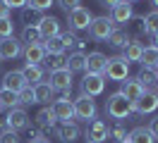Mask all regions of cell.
I'll list each match as a JSON object with an SVG mask.
<instances>
[{
  "label": "cell",
  "instance_id": "40",
  "mask_svg": "<svg viewBox=\"0 0 158 143\" xmlns=\"http://www.w3.org/2000/svg\"><path fill=\"white\" fill-rule=\"evenodd\" d=\"M0 143H19V136H17V131L2 129V131H0Z\"/></svg>",
  "mask_w": 158,
  "mask_h": 143
},
{
  "label": "cell",
  "instance_id": "43",
  "mask_svg": "<svg viewBox=\"0 0 158 143\" xmlns=\"http://www.w3.org/2000/svg\"><path fill=\"white\" fill-rule=\"evenodd\" d=\"M146 129L151 131V136H153V138H158V114L153 117V119H151V122H148V126H146Z\"/></svg>",
  "mask_w": 158,
  "mask_h": 143
},
{
  "label": "cell",
  "instance_id": "27",
  "mask_svg": "<svg viewBox=\"0 0 158 143\" xmlns=\"http://www.w3.org/2000/svg\"><path fill=\"white\" fill-rule=\"evenodd\" d=\"M141 53H144V46L137 43V41H129L127 46L122 48V57L127 60L129 65H132V62H139V60H141Z\"/></svg>",
  "mask_w": 158,
  "mask_h": 143
},
{
  "label": "cell",
  "instance_id": "37",
  "mask_svg": "<svg viewBox=\"0 0 158 143\" xmlns=\"http://www.w3.org/2000/svg\"><path fill=\"white\" fill-rule=\"evenodd\" d=\"M17 98H19V105H34V103H36V98H34V91H31V86H27L24 91H19V93H17Z\"/></svg>",
  "mask_w": 158,
  "mask_h": 143
},
{
  "label": "cell",
  "instance_id": "36",
  "mask_svg": "<svg viewBox=\"0 0 158 143\" xmlns=\"http://www.w3.org/2000/svg\"><path fill=\"white\" fill-rule=\"evenodd\" d=\"M15 34V24H12V19H0V38H10Z\"/></svg>",
  "mask_w": 158,
  "mask_h": 143
},
{
  "label": "cell",
  "instance_id": "38",
  "mask_svg": "<svg viewBox=\"0 0 158 143\" xmlns=\"http://www.w3.org/2000/svg\"><path fill=\"white\" fill-rule=\"evenodd\" d=\"M60 38H62V43H65V48H77V46H79L77 31H67V34H60Z\"/></svg>",
  "mask_w": 158,
  "mask_h": 143
},
{
  "label": "cell",
  "instance_id": "5",
  "mask_svg": "<svg viewBox=\"0 0 158 143\" xmlns=\"http://www.w3.org/2000/svg\"><path fill=\"white\" fill-rule=\"evenodd\" d=\"M72 105H74V117L77 119H86V122H91L94 117H96V100L91 98V95H79L77 100H72Z\"/></svg>",
  "mask_w": 158,
  "mask_h": 143
},
{
  "label": "cell",
  "instance_id": "41",
  "mask_svg": "<svg viewBox=\"0 0 158 143\" xmlns=\"http://www.w3.org/2000/svg\"><path fill=\"white\" fill-rule=\"evenodd\" d=\"M81 5V0H58V7H62L65 12H72Z\"/></svg>",
  "mask_w": 158,
  "mask_h": 143
},
{
  "label": "cell",
  "instance_id": "21",
  "mask_svg": "<svg viewBox=\"0 0 158 143\" xmlns=\"http://www.w3.org/2000/svg\"><path fill=\"white\" fill-rule=\"evenodd\" d=\"M36 126H39L41 131H43V129H55V126H58V119H55V114H53L50 107L39 110V114H36Z\"/></svg>",
  "mask_w": 158,
  "mask_h": 143
},
{
  "label": "cell",
  "instance_id": "2",
  "mask_svg": "<svg viewBox=\"0 0 158 143\" xmlns=\"http://www.w3.org/2000/svg\"><path fill=\"white\" fill-rule=\"evenodd\" d=\"M129 76V62L125 60L122 55H115V57H108L106 62V72H103V79H110V81H125Z\"/></svg>",
  "mask_w": 158,
  "mask_h": 143
},
{
  "label": "cell",
  "instance_id": "6",
  "mask_svg": "<svg viewBox=\"0 0 158 143\" xmlns=\"http://www.w3.org/2000/svg\"><path fill=\"white\" fill-rule=\"evenodd\" d=\"M84 136H86V143H106L108 141V124L103 119H91L84 129Z\"/></svg>",
  "mask_w": 158,
  "mask_h": 143
},
{
  "label": "cell",
  "instance_id": "47",
  "mask_svg": "<svg viewBox=\"0 0 158 143\" xmlns=\"http://www.w3.org/2000/svg\"><path fill=\"white\" fill-rule=\"evenodd\" d=\"M153 48H158V34L153 36Z\"/></svg>",
  "mask_w": 158,
  "mask_h": 143
},
{
  "label": "cell",
  "instance_id": "24",
  "mask_svg": "<svg viewBox=\"0 0 158 143\" xmlns=\"http://www.w3.org/2000/svg\"><path fill=\"white\" fill-rule=\"evenodd\" d=\"M41 46H43V50H46V55H65V50H67L60 36H55V38H43V41H41Z\"/></svg>",
  "mask_w": 158,
  "mask_h": 143
},
{
  "label": "cell",
  "instance_id": "45",
  "mask_svg": "<svg viewBox=\"0 0 158 143\" xmlns=\"http://www.w3.org/2000/svg\"><path fill=\"white\" fill-rule=\"evenodd\" d=\"M5 2H7V5H10L12 10H15V7L24 10V7H27V0H5Z\"/></svg>",
  "mask_w": 158,
  "mask_h": 143
},
{
  "label": "cell",
  "instance_id": "35",
  "mask_svg": "<svg viewBox=\"0 0 158 143\" xmlns=\"http://www.w3.org/2000/svg\"><path fill=\"white\" fill-rule=\"evenodd\" d=\"M46 67H48V72H58L65 67V55H46Z\"/></svg>",
  "mask_w": 158,
  "mask_h": 143
},
{
  "label": "cell",
  "instance_id": "8",
  "mask_svg": "<svg viewBox=\"0 0 158 143\" xmlns=\"http://www.w3.org/2000/svg\"><path fill=\"white\" fill-rule=\"evenodd\" d=\"M48 84L53 86V91H60V93H69L72 91V72L69 69H58V72H50L48 74Z\"/></svg>",
  "mask_w": 158,
  "mask_h": 143
},
{
  "label": "cell",
  "instance_id": "50",
  "mask_svg": "<svg viewBox=\"0 0 158 143\" xmlns=\"http://www.w3.org/2000/svg\"><path fill=\"white\" fill-rule=\"evenodd\" d=\"M127 2H139V0H127Z\"/></svg>",
  "mask_w": 158,
  "mask_h": 143
},
{
  "label": "cell",
  "instance_id": "30",
  "mask_svg": "<svg viewBox=\"0 0 158 143\" xmlns=\"http://www.w3.org/2000/svg\"><path fill=\"white\" fill-rule=\"evenodd\" d=\"M22 72H24V79H27V84H29V86L43 81V69H41V65H27Z\"/></svg>",
  "mask_w": 158,
  "mask_h": 143
},
{
  "label": "cell",
  "instance_id": "19",
  "mask_svg": "<svg viewBox=\"0 0 158 143\" xmlns=\"http://www.w3.org/2000/svg\"><path fill=\"white\" fill-rule=\"evenodd\" d=\"M22 53H24L27 65H41V62L46 60V50H43V46H41V43H31V46H27Z\"/></svg>",
  "mask_w": 158,
  "mask_h": 143
},
{
  "label": "cell",
  "instance_id": "48",
  "mask_svg": "<svg viewBox=\"0 0 158 143\" xmlns=\"http://www.w3.org/2000/svg\"><path fill=\"white\" fill-rule=\"evenodd\" d=\"M151 5H153V10H158V0H151Z\"/></svg>",
  "mask_w": 158,
  "mask_h": 143
},
{
  "label": "cell",
  "instance_id": "31",
  "mask_svg": "<svg viewBox=\"0 0 158 143\" xmlns=\"http://www.w3.org/2000/svg\"><path fill=\"white\" fill-rule=\"evenodd\" d=\"M0 107H7V110L19 107V98H17V93H12V91H7V88H0Z\"/></svg>",
  "mask_w": 158,
  "mask_h": 143
},
{
  "label": "cell",
  "instance_id": "7",
  "mask_svg": "<svg viewBox=\"0 0 158 143\" xmlns=\"http://www.w3.org/2000/svg\"><path fill=\"white\" fill-rule=\"evenodd\" d=\"M29 114L24 107H15V110H7L5 114V129L10 131H22V129H29Z\"/></svg>",
  "mask_w": 158,
  "mask_h": 143
},
{
  "label": "cell",
  "instance_id": "18",
  "mask_svg": "<svg viewBox=\"0 0 158 143\" xmlns=\"http://www.w3.org/2000/svg\"><path fill=\"white\" fill-rule=\"evenodd\" d=\"M36 26H39V31H41V38H55V36H60V22L55 17H50V14H43Z\"/></svg>",
  "mask_w": 158,
  "mask_h": 143
},
{
  "label": "cell",
  "instance_id": "4",
  "mask_svg": "<svg viewBox=\"0 0 158 143\" xmlns=\"http://www.w3.org/2000/svg\"><path fill=\"white\" fill-rule=\"evenodd\" d=\"M91 19H94V14H91V10H89V7H84V5H79L77 10L67 12L69 31H84V29H89Z\"/></svg>",
  "mask_w": 158,
  "mask_h": 143
},
{
  "label": "cell",
  "instance_id": "34",
  "mask_svg": "<svg viewBox=\"0 0 158 143\" xmlns=\"http://www.w3.org/2000/svg\"><path fill=\"white\" fill-rule=\"evenodd\" d=\"M108 138H113V141H127V129H125V124L122 122H115V126H108Z\"/></svg>",
  "mask_w": 158,
  "mask_h": 143
},
{
  "label": "cell",
  "instance_id": "3",
  "mask_svg": "<svg viewBox=\"0 0 158 143\" xmlns=\"http://www.w3.org/2000/svg\"><path fill=\"white\" fill-rule=\"evenodd\" d=\"M113 29H115V24L110 22L108 14H103V17H94L89 24V36L94 38V41H108V36L113 34Z\"/></svg>",
  "mask_w": 158,
  "mask_h": 143
},
{
  "label": "cell",
  "instance_id": "23",
  "mask_svg": "<svg viewBox=\"0 0 158 143\" xmlns=\"http://www.w3.org/2000/svg\"><path fill=\"white\" fill-rule=\"evenodd\" d=\"M137 81L146 91H156L158 93V74H156V69H141L139 72V76H137Z\"/></svg>",
  "mask_w": 158,
  "mask_h": 143
},
{
  "label": "cell",
  "instance_id": "11",
  "mask_svg": "<svg viewBox=\"0 0 158 143\" xmlns=\"http://www.w3.org/2000/svg\"><path fill=\"white\" fill-rule=\"evenodd\" d=\"M132 107H134V112H137V114L156 112V110H158V93H156V91H144V95H141Z\"/></svg>",
  "mask_w": 158,
  "mask_h": 143
},
{
  "label": "cell",
  "instance_id": "1",
  "mask_svg": "<svg viewBox=\"0 0 158 143\" xmlns=\"http://www.w3.org/2000/svg\"><path fill=\"white\" fill-rule=\"evenodd\" d=\"M134 112V107L129 103L125 95L120 93H110L108 100H106V114H108L110 119H115V122H122V119H127L129 114Z\"/></svg>",
  "mask_w": 158,
  "mask_h": 143
},
{
  "label": "cell",
  "instance_id": "29",
  "mask_svg": "<svg viewBox=\"0 0 158 143\" xmlns=\"http://www.w3.org/2000/svg\"><path fill=\"white\" fill-rule=\"evenodd\" d=\"M139 62L144 65V69H158V48H153V46L144 48Z\"/></svg>",
  "mask_w": 158,
  "mask_h": 143
},
{
  "label": "cell",
  "instance_id": "49",
  "mask_svg": "<svg viewBox=\"0 0 158 143\" xmlns=\"http://www.w3.org/2000/svg\"><path fill=\"white\" fill-rule=\"evenodd\" d=\"M36 143H50V141H46V138H41V141H36Z\"/></svg>",
  "mask_w": 158,
  "mask_h": 143
},
{
  "label": "cell",
  "instance_id": "17",
  "mask_svg": "<svg viewBox=\"0 0 158 143\" xmlns=\"http://www.w3.org/2000/svg\"><path fill=\"white\" fill-rule=\"evenodd\" d=\"M19 53H22V43L15 36L0 38V62H2V60H15Z\"/></svg>",
  "mask_w": 158,
  "mask_h": 143
},
{
  "label": "cell",
  "instance_id": "39",
  "mask_svg": "<svg viewBox=\"0 0 158 143\" xmlns=\"http://www.w3.org/2000/svg\"><path fill=\"white\" fill-rule=\"evenodd\" d=\"M50 5H53V0H27V7H31V10H39V12L48 10Z\"/></svg>",
  "mask_w": 158,
  "mask_h": 143
},
{
  "label": "cell",
  "instance_id": "26",
  "mask_svg": "<svg viewBox=\"0 0 158 143\" xmlns=\"http://www.w3.org/2000/svg\"><path fill=\"white\" fill-rule=\"evenodd\" d=\"M84 65H86V55L84 53H69V57H65V69H69L72 74L74 72H84Z\"/></svg>",
  "mask_w": 158,
  "mask_h": 143
},
{
  "label": "cell",
  "instance_id": "32",
  "mask_svg": "<svg viewBox=\"0 0 158 143\" xmlns=\"http://www.w3.org/2000/svg\"><path fill=\"white\" fill-rule=\"evenodd\" d=\"M43 38H41V31L39 26H24L22 29V43L24 46H31V43H41Z\"/></svg>",
  "mask_w": 158,
  "mask_h": 143
},
{
  "label": "cell",
  "instance_id": "13",
  "mask_svg": "<svg viewBox=\"0 0 158 143\" xmlns=\"http://www.w3.org/2000/svg\"><path fill=\"white\" fill-rule=\"evenodd\" d=\"M27 86L29 84H27L22 69H12V72H7V74L2 76V88H7V91H12V93H19V91H24Z\"/></svg>",
  "mask_w": 158,
  "mask_h": 143
},
{
  "label": "cell",
  "instance_id": "33",
  "mask_svg": "<svg viewBox=\"0 0 158 143\" xmlns=\"http://www.w3.org/2000/svg\"><path fill=\"white\" fill-rule=\"evenodd\" d=\"M41 17H43V14H41L39 10H31V7L22 10V24H24V26H36L41 22Z\"/></svg>",
  "mask_w": 158,
  "mask_h": 143
},
{
  "label": "cell",
  "instance_id": "20",
  "mask_svg": "<svg viewBox=\"0 0 158 143\" xmlns=\"http://www.w3.org/2000/svg\"><path fill=\"white\" fill-rule=\"evenodd\" d=\"M31 91H34V98H36V103H50V98H53V86L48 81H39V84L31 86Z\"/></svg>",
  "mask_w": 158,
  "mask_h": 143
},
{
  "label": "cell",
  "instance_id": "9",
  "mask_svg": "<svg viewBox=\"0 0 158 143\" xmlns=\"http://www.w3.org/2000/svg\"><path fill=\"white\" fill-rule=\"evenodd\" d=\"M106 91V79L101 74H84V79H81V93L84 95H101Z\"/></svg>",
  "mask_w": 158,
  "mask_h": 143
},
{
  "label": "cell",
  "instance_id": "16",
  "mask_svg": "<svg viewBox=\"0 0 158 143\" xmlns=\"http://www.w3.org/2000/svg\"><path fill=\"white\" fill-rule=\"evenodd\" d=\"M106 62H108V57L103 55V53H89L86 55V65H84V72L86 74H101L103 76V72H106Z\"/></svg>",
  "mask_w": 158,
  "mask_h": 143
},
{
  "label": "cell",
  "instance_id": "10",
  "mask_svg": "<svg viewBox=\"0 0 158 143\" xmlns=\"http://www.w3.org/2000/svg\"><path fill=\"white\" fill-rule=\"evenodd\" d=\"M53 131L58 136V141H62V143H74L81 136V129L77 126V122H60Z\"/></svg>",
  "mask_w": 158,
  "mask_h": 143
},
{
  "label": "cell",
  "instance_id": "51",
  "mask_svg": "<svg viewBox=\"0 0 158 143\" xmlns=\"http://www.w3.org/2000/svg\"><path fill=\"white\" fill-rule=\"evenodd\" d=\"M122 143H129V141H122Z\"/></svg>",
  "mask_w": 158,
  "mask_h": 143
},
{
  "label": "cell",
  "instance_id": "28",
  "mask_svg": "<svg viewBox=\"0 0 158 143\" xmlns=\"http://www.w3.org/2000/svg\"><path fill=\"white\" fill-rule=\"evenodd\" d=\"M129 41H132V38H129V34H127L122 26H115V29H113V34L108 36V43H110L113 48H125Z\"/></svg>",
  "mask_w": 158,
  "mask_h": 143
},
{
  "label": "cell",
  "instance_id": "44",
  "mask_svg": "<svg viewBox=\"0 0 158 143\" xmlns=\"http://www.w3.org/2000/svg\"><path fill=\"white\" fill-rule=\"evenodd\" d=\"M10 12H12V7L5 2V0H0V19H7V17H10Z\"/></svg>",
  "mask_w": 158,
  "mask_h": 143
},
{
  "label": "cell",
  "instance_id": "46",
  "mask_svg": "<svg viewBox=\"0 0 158 143\" xmlns=\"http://www.w3.org/2000/svg\"><path fill=\"white\" fill-rule=\"evenodd\" d=\"M118 2H122V0H98V5H101V7H106V10H113Z\"/></svg>",
  "mask_w": 158,
  "mask_h": 143
},
{
  "label": "cell",
  "instance_id": "15",
  "mask_svg": "<svg viewBox=\"0 0 158 143\" xmlns=\"http://www.w3.org/2000/svg\"><path fill=\"white\" fill-rule=\"evenodd\" d=\"M50 110L58 122H74V105L72 100H53Z\"/></svg>",
  "mask_w": 158,
  "mask_h": 143
},
{
  "label": "cell",
  "instance_id": "42",
  "mask_svg": "<svg viewBox=\"0 0 158 143\" xmlns=\"http://www.w3.org/2000/svg\"><path fill=\"white\" fill-rule=\"evenodd\" d=\"M43 138V131H41L39 126L36 129H29V143H36V141H41Z\"/></svg>",
  "mask_w": 158,
  "mask_h": 143
},
{
  "label": "cell",
  "instance_id": "14",
  "mask_svg": "<svg viewBox=\"0 0 158 143\" xmlns=\"http://www.w3.org/2000/svg\"><path fill=\"white\" fill-rule=\"evenodd\" d=\"M144 91H146V88H144V86L137 81V76H127V79L122 81V88H120V93L125 95V98H127L132 105H134L139 98L144 95Z\"/></svg>",
  "mask_w": 158,
  "mask_h": 143
},
{
  "label": "cell",
  "instance_id": "12",
  "mask_svg": "<svg viewBox=\"0 0 158 143\" xmlns=\"http://www.w3.org/2000/svg\"><path fill=\"white\" fill-rule=\"evenodd\" d=\"M110 22L115 24V26H120V24H127L129 19L134 17V10H132V2H127V0H122V2H118L115 7L110 10Z\"/></svg>",
  "mask_w": 158,
  "mask_h": 143
},
{
  "label": "cell",
  "instance_id": "22",
  "mask_svg": "<svg viewBox=\"0 0 158 143\" xmlns=\"http://www.w3.org/2000/svg\"><path fill=\"white\" fill-rule=\"evenodd\" d=\"M139 22H141V34H151V36L158 34V10H151L148 14L139 17Z\"/></svg>",
  "mask_w": 158,
  "mask_h": 143
},
{
  "label": "cell",
  "instance_id": "25",
  "mask_svg": "<svg viewBox=\"0 0 158 143\" xmlns=\"http://www.w3.org/2000/svg\"><path fill=\"white\" fill-rule=\"evenodd\" d=\"M127 141L129 143H156V138L151 136V131H148L146 126H134L127 133Z\"/></svg>",
  "mask_w": 158,
  "mask_h": 143
}]
</instances>
